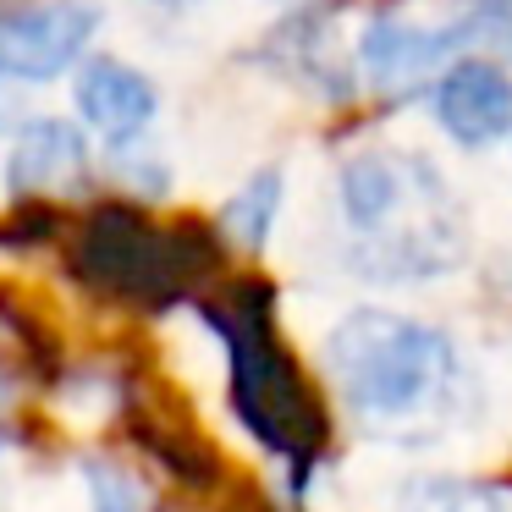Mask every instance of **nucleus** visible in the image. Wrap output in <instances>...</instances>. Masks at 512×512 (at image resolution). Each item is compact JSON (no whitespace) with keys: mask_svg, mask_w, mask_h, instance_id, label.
I'll use <instances>...</instances> for the list:
<instances>
[{"mask_svg":"<svg viewBox=\"0 0 512 512\" xmlns=\"http://www.w3.org/2000/svg\"><path fill=\"white\" fill-rule=\"evenodd\" d=\"M325 375L342 408L386 441L441 435L463 391L457 347L435 325L386 309H358L325 336Z\"/></svg>","mask_w":512,"mask_h":512,"instance_id":"f257e3e1","label":"nucleus"},{"mask_svg":"<svg viewBox=\"0 0 512 512\" xmlns=\"http://www.w3.org/2000/svg\"><path fill=\"white\" fill-rule=\"evenodd\" d=\"M353 259L375 281H430L468 254V221L424 155L364 149L342 166Z\"/></svg>","mask_w":512,"mask_h":512,"instance_id":"f03ea898","label":"nucleus"},{"mask_svg":"<svg viewBox=\"0 0 512 512\" xmlns=\"http://www.w3.org/2000/svg\"><path fill=\"white\" fill-rule=\"evenodd\" d=\"M226 342H232V386L248 430L265 446H276L281 457H314L325 441V419L303 375L292 369L287 347L270 336L259 314H232Z\"/></svg>","mask_w":512,"mask_h":512,"instance_id":"7ed1b4c3","label":"nucleus"},{"mask_svg":"<svg viewBox=\"0 0 512 512\" xmlns=\"http://www.w3.org/2000/svg\"><path fill=\"white\" fill-rule=\"evenodd\" d=\"M100 28V6L89 0H34L0 12V78L12 83H50L89 50Z\"/></svg>","mask_w":512,"mask_h":512,"instance_id":"20e7f679","label":"nucleus"},{"mask_svg":"<svg viewBox=\"0 0 512 512\" xmlns=\"http://www.w3.org/2000/svg\"><path fill=\"white\" fill-rule=\"evenodd\" d=\"M468 34H479L474 6L457 0V12L441 23H424V17H375L364 34V72L375 89H413L419 78H430Z\"/></svg>","mask_w":512,"mask_h":512,"instance_id":"39448f33","label":"nucleus"},{"mask_svg":"<svg viewBox=\"0 0 512 512\" xmlns=\"http://www.w3.org/2000/svg\"><path fill=\"white\" fill-rule=\"evenodd\" d=\"M435 122L463 149H485L512 133V78L496 61H452L435 83Z\"/></svg>","mask_w":512,"mask_h":512,"instance_id":"423d86ee","label":"nucleus"},{"mask_svg":"<svg viewBox=\"0 0 512 512\" xmlns=\"http://www.w3.org/2000/svg\"><path fill=\"white\" fill-rule=\"evenodd\" d=\"M72 100H78L83 122H89L94 133H105L111 144H133V138L155 122V111H160L155 83H149L138 67L116 61V56H89V61H83Z\"/></svg>","mask_w":512,"mask_h":512,"instance_id":"0eeeda50","label":"nucleus"},{"mask_svg":"<svg viewBox=\"0 0 512 512\" xmlns=\"http://www.w3.org/2000/svg\"><path fill=\"white\" fill-rule=\"evenodd\" d=\"M89 171V144L72 122H28L6 155V188L12 193H72Z\"/></svg>","mask_w":512,"mask_h":512,"instance_id":"6e6552de","label":"nucleus"},{"mask_svg":"<svg viewBox=\"0 0 512 512\" xmlns=\"http://www.w3.org/2000/svg\"><path fill=\"white\" fill-rule=\"evenodd\" d=\"M94 270L116 287H155L160 276H171V243L155 226L105 215L94 221Z\"/></svg>","mask_w":512,"mask_h":512,"instance_id":"1a4fd4ad","label":"nucleus"},{"mask_svg":"<svg viewBox=\"0 0 512 512\" xmlns=\"http://www.w3.org/2000/svg\"><path fill=\"white\" fill-rule=\"evenodd\" d=\"M397 512H512V490L490 479H413Z\"/></svg>","mask_w":512,"mask_h":512,"instance_id":"9d476101","label":"nucleus"},{"mask_svg":"<svg viewBox=\"0 0 512 512\" xmlns=\"http://www.w3.org/2000/svg\"><path fill=\"white\" fill-rule=\"evenodd\" d=\"M276 204H281V171H259V177L248 182L243 193H232V204H226V215H221L226 237H237L243 248H259L270 232V221H276Z\"/></svg>","mask_w":512,"mask_h":512,"instance_id":"9b49d317","label":"nucleus"},{"mask_svg":"<svg viewBox=\"0 0 512 512\" xmlns=\"http://www.w3.org/2000/svg\"><path fill=\"white\" fill-rule=\"evenodd\" d=\"M83 485H89V507L94 512H149V485L122 463L89 457V463H83Z\"/></svg>","mask_w":512,"mask_h":512,"instance_id":"f8f14e48","label":"nucleus"},{"mask_svg":"<svg viewBox=\"0 0 512 512\" xmlns=\"http://www.w3.org/2000/svg\"><path fill=\"white\" fill-rule=\"evenodd\" d=\"M166 6H188V0H166Z\"/></svg>","mask_w":512,"mask_h":512,"instance_id":"ddd939ff","label":"nucleus"}]
</instances>
